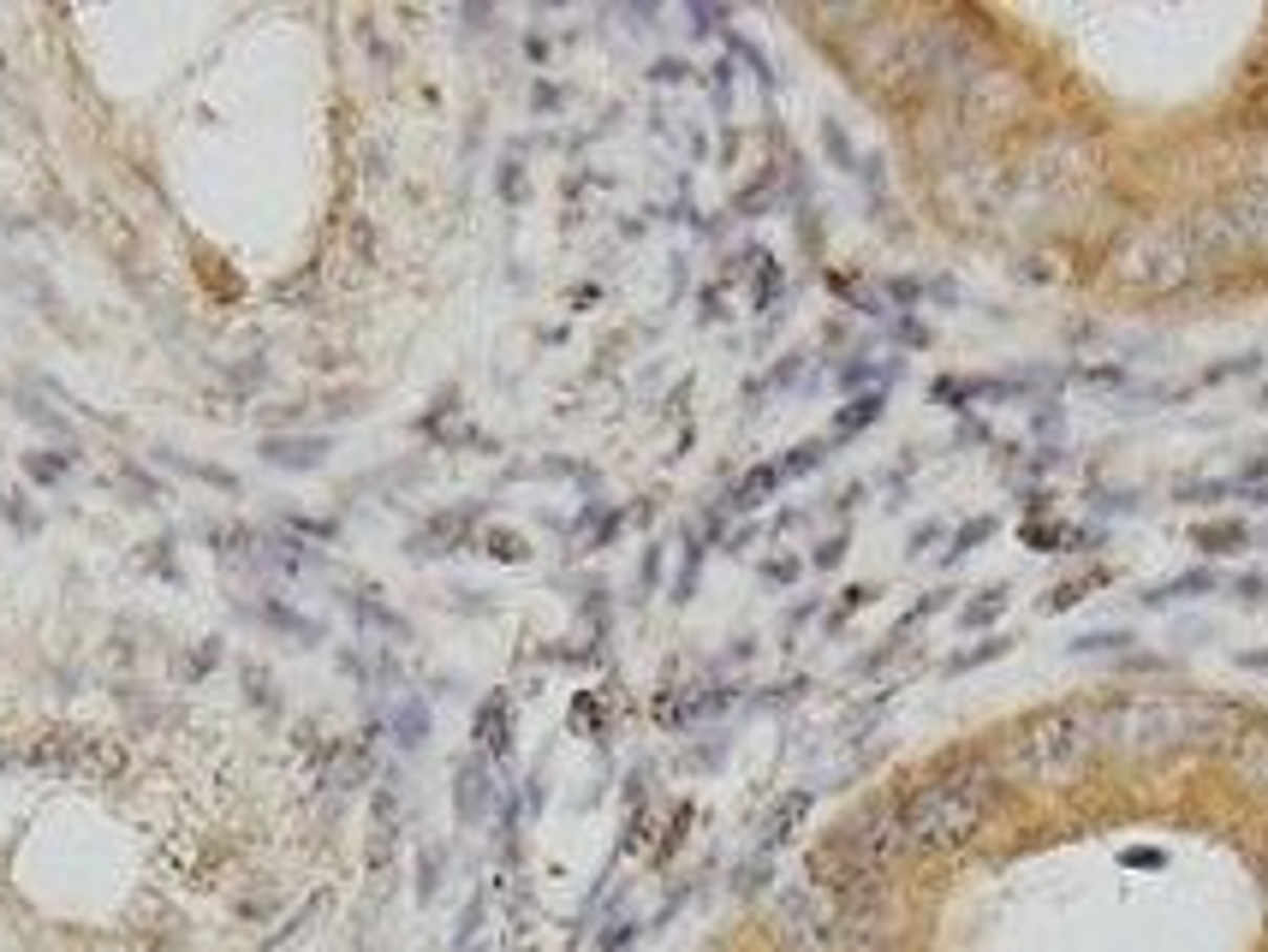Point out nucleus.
Masks as SVG:
<instances>
[{
    "instance_id": "f257e3e1",
    "label": "nucleus",
    "mask_w": 1268,
    "mask_h": 952,
    "mask_svg": "<svg viewBox=\"0 0 1268 952\" xmlns=\"http://www.w3.org/2000/svg\"><path fill=\"white\" fill-rule=\"evenodd\" d=\"M834 37L929 220L1007 280L1096 310L1268 280V55L1179 95L1149 13L923 6Z\"/></svg>"
}]
</instances>
